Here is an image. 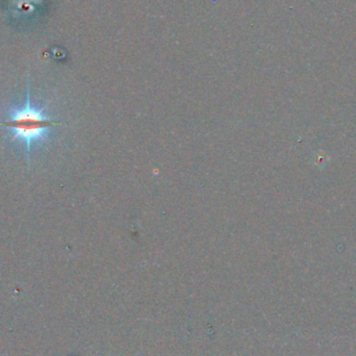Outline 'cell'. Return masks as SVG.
Segmentation results:
<instances>
[{
	"label": "cell",
	"instance_id": "1",
	"mask_svg": "<svg viewBox=\"0 0 356 356\" xmlns=\"http://www.w3.org/2000/svg\"><path fill=\"white\" fill-rule=\"evenodd\" d=\"M60 124H63V122L46 117L43 110L31 106L29 90L25 106L15 109L8 112V119L0 121V127L8 129L16 138H19L25 143L28 164L31 144L44 137L50 128Z\"/></svg>",
	"mask_w": 356,
	"mask_h": 356
}]
</instances>
